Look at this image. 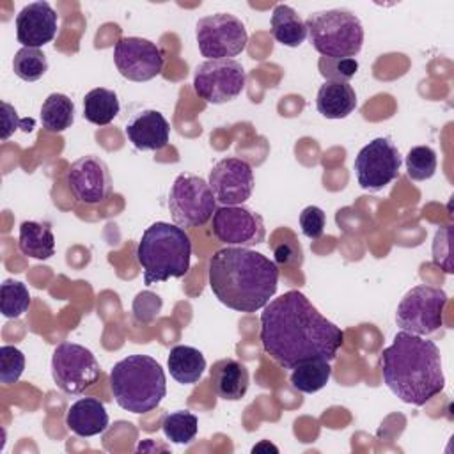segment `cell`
Wrapping results in <instances>:
<instances>
[{
	"label": "cell",
	"instance_id": "cell-31",
	"mask_svg": "<svg viewBox=\"0 0 454 454\" xmlns=\"http://www.w3.org/2000/svg\"><path fill=\"white\" fill-rule=\"evenodd\" d=\"M404 163L410 179L426 181L436 172V153L429 145H415L408 151Z\"/></svg>",
	"mask_w": 454,
	"mask_h": 454
},
{
	"label": "cell",
	"instance_id": "cell-12",
	"mask_svg": "<svg viewBox=\"0 0 454 454\" xmlns=\"http://www.w3.org/2000/svg\"><path fill=\"white\" fill-rule=\"evenodd\" d=\"M401 163L403 158L395 144L387 137H378L358 151L353 167L360 188L378 192L399 176Z\"/></svg>",
	"mask_w": 454,
	"mask_h": 454
},
{
	"label": "cell",
	"instance_id": "cell-5",
	"mask_svg": "<svg viewBox=\"0 0 454 454\" xmlns=\"http://www.w3.org/2000/svg\"><path fill=\"white\" fill-rule=\"evenodd\" d=\"M110 388L115 403L131 413H147L160 406L167 394L161 365L147 355H129L110 371Z\"/></svg>",
	"mask_w": 454,
	"mask_h": 454
},
{
	"label": "cell",
	"instance_id": "cell-33",
	"mask_svg": "<svg viewBox=\"0 0 454 454\" xmlns=\"http://www.w3.org/2000/svg\"><path fill=\"white\" fill-rule=\"evenodd\" d=\"M319 73L328 82H348L358 71L356 59H319Z\"/></svg>",
	"mask_w": 454,
	"mask_h": 454
},
{
	"label": "cell",
	"instance_id": "cell-19",
	"mask_svg": "<svg viewBox=\"0 0 454 454\" xmlns=\"http://www.w3.org/2000/svg\"><path fill=\"white\" fill-rule=\"evenodd\" d=\"M105 404L96 397H82L66 413V426L78 436H96L108 427Z\"/></svg>",
	"mask_w": 454,
	"mask_h": 454
},
{
	"label": "cell",
	"instance_id": "cell-18",
	"mask_svg": "<svg viewBox=\"0 0 454 454\" xmlns=\"http://www.w3.org/2000/svg\"><path fill=\"white\" fill-rule=\"evenodd\" d=\"M128 140L140 151H160L168 144L170 126L158 110L135 114L124 128Z\"/></svg>",
	"mask_w": 454,
	"mask_h": 454
},
{
	"label": "cell",
	"instance_id": "cell-2",
	"mask_svg": "<svg viewBox=\"0 0 454 454\" xmlns=\"http://www.w3.org/2000/svg\"><path fill=\"white\" fill-rule=\"evenodd\" d=\"M209 287L220 303L238 312L261 310L277 293L278 266L261 252L227 247L209 259Z\"/></svg>",
	"mask_w": 454,
	"mask_h": 454
},
{
	"label": "cell",
	"instance_id": "cell-10",
	"mask_svg": "<svg viewBox=\"0 0 454 454\" xmlns=\"http://www.w3.org/2000/svg\"><path fill=\"white\" fill-rule=\"evenodd\" d=\"M101 369L92 355L82 344L60 342L51 355V376L55 385L66 394H82L99 380Z\"/></svg>",
	"mask_w": 454,
	"mask_h": 454
},
{
	"label": "cell",
	"instance_id": "cell-7",
	"mask_svg": "<svg viewBox=\"0 0 454 454\" xmlns=\"http://www.w3.org/2000/svg\"><path fill=\"white\" fill-rule=\"evenodd\" d=\"M447 293L433 286H415L399 301L395 323L401 330L415 335H431L443 325Z\"/></svg>",
	"mask_w": 454,
	"mask_h": 454
},
{
	"label": "cell",
	"instance_id": "cell-28",
	"mask_svg": "<svg viewBox=\"0 0 454 454\" xmlns=\"http://www.w3.org/2000/svg\"><path fill=\"white\" fill-rule=\"evenodd\" d=\"M199 420L188 410H179L165 415L161 422L163 434L172 443H190L197 434Z\"/></svg>",
	"mask_w": 454,
	"mask_h": 454
},
{
	"label": "cell",
	"instance_id": "cell-11",
	"mask_svg": "<svg viewBox=\"0 0 454 454\" xmlns=\"http://www.w3.org/2000/svg\"><path fill=\"white\" fill-rule=\"evenodd\" d=\"M247 73L234 59L206 60L197 66L193 74V89L199 98L207 103L222 105L236 99L245 89Z\"/></svg>",
	"mask_w": 454,
	"mask_h": 454
},
{
	"label": "cell",
	"instance_id": "cell-13",
	"mask_svg": "<svg viewBox=\"0 0 454 454\" xmlns=\"http://www.w3.org/2000/svg\"><path fill=\"white\" fill-rule=\"evenodd\" d=\"M213 234L227 247L250 248L264 241L266 229L262 216L250 207L220 206L213 213Z\"/></svg>",
	"mask_w": 454,
	"mask_h": 454
},
{
	"label": "cell",
	"instance_id": "cell-15",
	"mask_svg": "<svg viewBox=\"0 0 454 454\" xmlns=\"http://www.w3.org/2000/svg\"><path fill=\"white\" fill-rule=\"evenodd\" d=\"M207 184L218 204L239 206L252 195L254 172L241 158H223L213 165Z\"/></svg>",
	"mask_w": 454,
	"mask_h": 454
},
{
	"label": "cell",
	"instance_id": "cell-35",
	"mask_svg": "<svg viewBox=\"0 0 454 454\" xmlns=\"http://www.w3.org/2000/svg\"><path fill=\"white\" fill-rule=\"evenodd\" d=\"M2 108H4V115H2V140H7L14 129H23L25 133H30L35 126V121L27 117V119H20L16 110L7 103L4 101L2 103Z\"/></svg>",
	"mask_w": 454,
	"mask_h": 454
},
{
	"label": "cell",
	"instance_id": "cell-4",
	"mask_svg": "<svg viewBox=\"0 0 454 454\" xmlns=\"http://www.w3.org/2000/svg\"><path fill=\"white\" fill-rule=\"evenodd\" d=\"M192 241L183 227L167 222L149 225L137 245V261L144 270V284L181 278L190 270Z\"/></svg>",
	"mask_w": 454,
	"mask_h": 454
},
{
	"label": "cell",
	"instance_id": "cell-32",
	"mask_svg": "<svg viewBox=\"0 0 454 454\" xmlns=\"http://www.w3.org/2000/svg\"><path fill=\"white\" fill-rule=\"evenodd\" d=\"M25 371V355L16 346L0 348V381L4 385L16 383Z\"/></svg>",
	"mask_w": 454,
	"mask_h": 454
},
{
	"label": "cell",
	"instance_id": "cell-14",
	"mask_svg": "<svg viewBox=\"0 0 454 454\" xmlns=\"http://www.w3.org/2000/svg\"><path fill=\"white\" fill-rule=\"evenodd\" d=\"M114 62L117 71L131 82H147L163 69L161 48L144 37H121L114 48Z\"/></svg>",
	"mask_w": 454,
	"mask_h": 454
},
{
	"label": "cell",
	"instance_id": "cell-21",
	"mask_svg": "<svg viewBox=\"0 0 454 454\" xmlns=\"http://www.w3.org/2000/svg\"><path fill=\"white\" fill-rule=\"evenodd\" d=\"M316 108L326 119H344L356 108V92L348 82H325L316 96Z\"/></svg>",
	"mask_w": 454,
	"mask_h": 454
},
{
	"label": "cell",
	"instance_id": "cell-1",
	"mask_svg": "<svg viewBox=\"0 0 454 454\" xmlns=\"http://www.w3.org/2000/svg\"><path fill=\"white\" fill-rule=\"evenodd\" d=\"M259 339L280 367L294 369L314 358L332 362L344 342V333L303 293L291 289L262 307Z\"/></svg>",
	"mask_w": 454,
	"mask_h": 454
},
{
	"label": "cell",
	"instance_id": "cell-24",
	"mask_svg": "<svg viewBox=\"0 0 454 454\" xmlns=\"http://www.w3.org/2000/svg\"><path fill=\"white\" fill-rule=\"evenodd\" d=\"M271 34L280 44L296 48L305 41L307 27L291 5L278 4L271 12Z\"/></svg>",
	"mask_w": 454,
	"mask_h": 454
},
{
	"label": "cell",
	"instance_id": "cell-22",
	"mask_svg": "<svg viewBox=\"0 0 454 454\" xmlns=\"http://www.w3.org/2000/svg\"><path fill=\"white\" fill-rule=\"evenodd\" d=\"M167 365H168L170 376L177 383L193 385L200 380V376L206 369V358L197 348L179 344L170 349Z\"/></svg>",
	"mask_w": 454,
	"mask_h": 454
},
{
	"label": "cell",
	"instance_id": "cell-29",
	"mask_svg": "<svg viewBox=\"0 0 454 454\" xmlns=\"http://www.w3.org/2000/svg\"><path fill=\"white\" fill-rule=\"evenodd\" d=\"M30 307V293L23 282L4 280L0 289V310L5 317L14 319L23 316Z\"/></svg>",
	"mask_w": 454,
	"mask_h": 454
},
{
	"label": "cell",
	"instance_id": "cell-20",
	"mask_svg": "<svg viewBox=\"0 0 454 454\" xmlns=\"http://www.w3.org/2000/svg\"><path fill=\"white\" fill-rule=\"evenodd\" d=\"M248 369L238 360L223 358L211 367L213 388L225 401H239L248 390Z\"/></svg>",
	"mask_w": 454,
	"mask_h": 454
},
{
	"label": "cell",
	"instance_id": "cell-17",
	"mask_svg": "<svg viewBox=\"0 0 454 454\" xmlns=\"http://www.w3.org/2000/svg\"><path fill=\"white\" fill-rule=\"evenodd\" d=\"M59 16L48 2H32L16 16V37L27 48H39L53 41Z\"/></svg>",
	"mask_w": 454,
	"mask_h": 454
},
{
	"label": "cell",
	"instance_id": "cell-36",
	"mask_svg": "<svg viewBox=\"0 0 454 454\" xmlns=\"http://www.w3.org/2000/svg\"><path fill=\"white\" fill-rule=\"evenodd\" d=\"M273 261L278 266H300L303 261V254L300 245L291 241H280L273 248Z\"/></svg>",
	"mask_w": 454,
	"mask_h": 454
},
{
	"label": "cell",
	"instance_id": "cell-8",
	"mask_svg": "<svg viewBox=\"0 0 454 454\" xmlns=\"http://www.w3.org/2000/svg\"><path fill=\"white\" fill-rule=\"evenodd\" d=\"M168 209L179 227L204 225L216 211L215 195L202 177L195 174H179L168 192Z\"/></svg>",
	"mask_w": 454,
	"mask_h": 454
},
{
	"label": "cell",
	"instance_id": "cell-27",
	"mask_svg": "<svg viewBox=\"0 0 454 454\" xmlns=\"http://www.w3.org/2000/svg\"><path fill=\"white\" fill-rule=\"evenodd\" d=\"M332 376V367L328 360L314 358L298 364L291 372V385L303 394H314L321 390Z\"/></svg>",
	"mask_w": 454,
	"mask_h": 454
},
{
	"label": "cell",
	"instance_id": "cell-9",
	"mask_svg": "<svg viewBox=\"0 0 454 454\" xmlns=\"http://www.w3.org/2000/svg\"><path fill=\"white\" fill-rule=\"evenodd\" d=\"M199 51L207 60L231 59L239 55L248 43V34L239 18L229 12L204 16L195 25Z\"/></svg>",
	"mask_w": 454,
	"mask_h": 454
},
{
	"label": "cell",
	"instance_id": "cell-26",
	"mask_svg": "<svg viewBox=\"0 0 454 454\" xmlns=\"http://www.w3.org/2000/svg\"><path fill=\"white\" fill-rule=\"evenodd\" d=\"M74 121V103L60 92L50 94L41 106L43 128L50 133H62Z\"/></svg>",
	"mask_w": 454,
	"mask_h": 454
},
{
	"label": "cell",
	"instance_id": "cell-34",
	"mask_svg": "<svg viewBox=\"0 0 454 454\" xmlns=\"http://www.w3.org/2000/svg\"><path fill=\"white\" fill-rule=\"evenodd\" d=\"M300 227L301 232L309 238V239H319L325 232V225H326V215L321 207L317 206H307L301 213H300Z\"/></svg>",
	"mask_w": 454,
	"mask_h": 454
},
{
	"label": "cell",
	"instance_id": "cell-3",
	"mask_svg": "<svg viewBox=\"0 0 454 454\" xmlns=\"http://www.w3.org/2000/svg\"><path fill=\"white\" fill-rule=\"evenodd\" d=\"M380 365L388 390L413 406H424L445 387L438 346L404 330L383 349Z\"/></svg>",
	"mask_w": 454,
	"mask_h": 454
},
{
	"label": "cell",
	"instance_id": "cell-6",
	"mask_svg": "<svg viewBox=\"0 0 454 454\" xmlns=\"http://www.w3.org/2000/svg\"><path fill=\"white\" fill-rule=\"evenodd\" d=\"M307 35L314 50L326 59H355L364 44V27L348 9H326L309 14Z\"/></svg>",
	"mask_w": 454,
	"mask_h": 454
},
{
	"label": "cell",
	"instance_id": "cell-23",
	"mask_svg": "<svg viewBox=\"0 0 454 454\" xmlns=\"http://www.w3.org/2000/svg\"><path fill=\"white\" fill-rule=\"evenodd\" d=\"M20 250L34 259L44 261L55 254V238L50 223L25 220L20 225Z\"/></svg>",
	"mask_w": 454,
	"mask_h": 454
},
{
	"label": "cell",
	"instance_id": "cell-25",
	"mask_svg": "<svg viewBox=\"0 0 454 454\" xmlns=\"http://www.w3.org/2000/svg\"><path fill=\"white\" fill-rule=\"evenodd\" d=\"M119 110V98L110 89L96 87L83 98V117L96 126L110 124L117 117Z\"/></svg>",
	"mask_w": 454,
	"mask_h": 454
},
{
	"label": "cell",
	"instance_id": "cell-16",
	"mask_svg": "<svg viewBox=\"0 0 454 454\" xmlns=\"http://www.w3.org/2000/svg\"><path fill=\"white\" fill-rule=\"evenodd\" d=\"M71 193L83 204H99L112 193V176L106 163L94 154L78 158L67 170Z\"/></svg>",
	"mask_w": 454,
	"mask_h": 454
},
{
	"label": "cell",
	"instance_id": "cell-30",
	"mask_svg": "<svg viewBox=\"0 0 454 454\" xmlns=\"http://www.w3.org/2000/svg\"><path fill=\"white\" fill-rule=\"evenodd\" d=\"M14 74L25 82H35L48 71L46 55L39 48H20L12 59Z\"/></svg>",
	"mask_w": 454,
	"mask_h": 454
}]
</instances>
